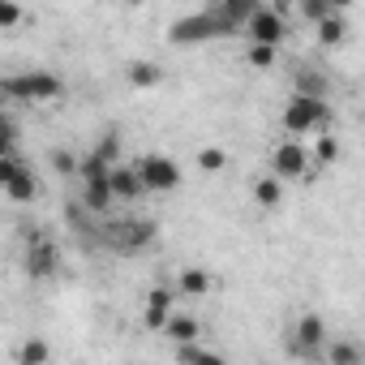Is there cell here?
<instances>
[{"mask_svg":"<svg viewBox=\"0 0 365 365\" xmlns=\"http://www.w3.org/2000/svg\"><path fill=\"white\" fill-rule=\"evenodd\" d=\"M0 86H5V99H22V103H43V99L65 95V82L48 69H26V73H14V78H0Z\"/></svg>","mask_w":365,"mask_h":365,"instance_id":"cell-1","label":"cell"},{"mask_svg":"<svg viewBox=\"0 0 365 365\" xmlns=\"http://www.w3.org/2000/svg\"><path fill=\"white\" fill-rule=\"evenodd\" d=\"M155 224L150 220H108L99 228V241L112 250V254H142L146 245H155Z\"/></svg>","mask_w":365,"mask_h":365,"instance_id":"cell-2","label":"cell"},{"mask_svg":"<svg viewBox=\"0 0 365 365\" xmlns=\"http://www.w3.org/2000/svg\"><path fill=\"white\" fill-rule=\"evenodd\" d=\"M211 39H224V26L220 18L207 9V14H190V18H176L168 26V43L176 48H194V43H211Z\"/></svg>","mask_w":365,"mask_h":365,"instance_id":"cell-3","label":"cell"},{"mask_svg":"<svg viewBox=\"0 0 365 365\" xmlns=\"http://www.w3.org/2000/svg\"><path fill=\"white\" fill-rule=\"evenodd\" d=\"M331 120V108L322 95H292L284 108V129L288 133H305V129H322Z\"/></svg>","mask_w":365,"mask_h":365,"instance_id":"cell-4","label":"cell"},{"mask_svg":"<svg viewBox=\"0 0 365 365\" xmlns=\"http://www.w3.org/2000/svg\"><path fill=\"white\" fill-rule=\"evenodd\" d=\"M133 168H138V180L146 194H172L180 185V168L172 155H142Z\"/></svg>","mask_w":365,"mask_h":365,"instance_id":"cell-5","label":"cell"},{"mask_svg":"<svg viewBox=\"0 0 365 365\" xmlns=\"http://www.w3.org/2000/svg\"><path fill=\"white\" fill-rule=\"evenodd\" d=\"M322 344H327L322 318H318V314L297 318V327H292V335H288V352L301 356V361H318V356H322Z\"/></svg>","mask_w":365,"mask_h":365,"instance_id":"cell-6","label":"cell"},{"mask_svg":"<svg viewBox=\"0 0 365 365\" xmlns=\"http://www.w3.org/2000/svg\"><path fill=\"white\" fill-rule=\"evenodd\" d=\"M245 31H250L254 43H271V48H279L284 35H288V22H284L279 9H262V5H258V9L245 18Z\"/></svg>","mask_w":365,"mask_h":365,"instance_id":"cell-7","label":"cell"},{"mask_svg":"<svg viewBox=\"0 0 365 365\" xmlns=\"http://www.w3.org/2000/svg\"><path fill=\"white\" fill-rule=\"evenodd\" d=\"M56 245L48 237H31V250H26V275L31 279H52L56 275Z\"/></svg>","mask_w":365,"mask_h":365,"instance_id":"cell-8","label":"cell"},{"mask_svg":"<svg viewBox=\"0 0 365 365\" xmlns=\"http://www.w3.org/2000/svg\"><path fill=\"white\" fill-rule=\"evenodd\" d=\"M108 190H112V198H120V202H138L146 190H142V180H138V168H125V163H112L108 168Z\"/></svg>","mask_w":365,"mask_h":365,"instance_id":"cell-9","label":"cell"},{"mask_svg":"<svg viewBox=\"0 0 365 365\" xmlns=\"http://www.w3.org/2000/svg\"><path fill=\"white\" fill-rule=\"evenodd\" d=\"M112 190H108V172H95V176H82V207L91 215H103L112 207Z\"/></svg>","mask_w":365,"mask_h":365,"instance_id":"cell-10","label":"cell"},{"mask_svg":"<svg viewBox=\"0 0 365 365\" xmlns=\"http://www.w3.org/2000/svg\"><path fill=\"white\" fill-rule=\"evenodd\" d=\"M305 168H309V150H305L301 142H284V146H275V176L292 180V176H301Z\"/></svg>","mask_w":365,"mask_h":365,"instance_id":"cell-11","label":"cell"},{"mask_svg":"<svg viewBox=\"0 0 365 365\" xmlns=\"http://www.w3.org/2000/svg\"><path fill=\"white\" fill-rule=\"evenodd\" d=\"M172 301H176L172 288H150V292H146V309H142L146 331H163V322H168V314H172Z\"/></svg>","mask_w":365,"mask_h":365,"instance_id":"cell-12","label":"cell"},{"mask_svg":"<svg viewBox=\"0 0 365 365\" xmlns=\"http://www.w3.org/2000/svg\"><path fill=\"white\" fill-rule=\"evenodd\" d=\"M0 190H5L14 202H35V198H39V180H35V172L22 163V168H18V172H14V176H9Z\"/></svg>","mask_w":365,"mask_h":365,"instance_id":"cell-13","label":"cell"},{"mask_svg":"<svg viewBox=\"0 0 365 365\" xmlns=\"http://www.w3.org/2000/svg\"><path fill=\"white\" fill-rule=\"evenodd\" d=\"M125 78H129L133 91H150V86L163 82V65H155V61H129L125 65Z\"/></svg>","mask_w":365,"mask_h":365,"instance_id":"cell-14","label":"cell"},{"mask_svg":"<svg viewBox=\"0 0 365 365\" xmlns=\"http://www.w3.org/2000/svg\"><path fill=\"white\" fill-rule=\"evenodd\" d=\"M318 26V43H327V48H339L344 43V35H348V22H344V14H327V18H318L314 22Z\"/></svg>","mask_w":365,"mask_h":365,"instance_id":"cell-15","label":"cell"},{"mask_svg":"<svg viewBox=\"0 0 365 365\" xmlns=\"http://www.w3.org/2000/svg\"><path fill=\"white\" fill-rule=\"evenodd\" d=\"M163 331L176 339V344H185V339H198L202 335V327H198V318H190V314H168V322H163Z\"/></svg>","mask_w":365,"mask_h":365,"instance_id":"cell-16","label":"cell"},{"mask_svg":"<svg viewBox=\"0 0 365 365\" xmlns=\"http://www.w3.org/2000/svg\"><path fill=\"white\" fill-rule=\"evenodd\" d=\"M176 288H180V297H207L211 292V275L198 271V267H190V271H180Z\"/></svg>","mask_w":365,"mask_h":365,"instance_id":"cell-17","label":"cell"},{"mask_svg":"<svg viewBox=\"0 0 365 365\" xmlns=\"http://www.w3.org/2000/svg\"><path fill=\"white\" fill-rule=\"evenodd\" d=\"M26 22V9L18 5V0H0V31H14Z\"/></svg>","mask_w":365,"mask_h":365,"instance_id":"cell-18","label":"cell"},{"mask_svg":"<svg viewBox=\"0 0 365 365\" xmlns=\"http://www.w3.org/2000/svg\"><path fill=\"white\" fill-rule=\"evenodd\" d=\"M279 198H284L279 180H258V185H254V202H258V207H275Z\"/></svg>","mask_w":365,"mask_h":365,"instance_id":"cell-19","label":"cell"},{"mask_svg":"<svg viewBox=\"0 0 365 365\" xmlns=\"http://www.w3.org/2000/svg\"><path fill=\"white\" fill-rule=\"evenodd\" d=\"M176 356H180V361H207V365H215V361H220L215 352L198 348V339H185V344H176Z\"/></svg>","mask_w":365,"mask_h":365,"instance_id":"cell-20","label":"cell"},{"mask_svg":"<svg viewBox=\"0 0 365 365\" xmlns=\"http://www.w3.org/2000/svg\"><path fill=\"white\" fill-rule=\"evenodd\" d=\"M18 356H22V365H43V361L52 356V348H48V344H39V339H31V344H22V348H18Z\"/></svg>","mask_w":365,"mask_h":365,"instance_id":"cell-21","label":"cell"},{"mask_svg":"<svg viewBox=\"0 0 365 365\" xmlns=\"http://www.w3.org/2000/svg\"><path fill=\"white\" fill-rule=\"evenodd\" d=\"M327 356H331V365H361V348L356 344H335Z\"/></svg>","mask_w":365,"mask_h":365,"instance_id":"cell-22","label":"cell"},{"mask_svg":"<svg viewBox=\"0 0 365 365\" xmlns=\"http://www.w3.org/2000/svg\"><path fill=\"white\" fill-rule=\"evenodd\" d=\"M18 150V129H14V120L0 112V155H14Z\"/></svg>","mask_w":365,"mask_h":365,"instance_id":"cell-23","label":"cell"},{"mask_svg":"<svg viewBox=\"0 0 365 365\" xmlns=\"http://www.w3.org/2000/svg\"><path fill=\"white\" fill-rule=\"evenodd\" d=\"M224 163H228V155H224L220 146H207V150H198V168H202V172H220Z\"/></svg>","mask_w":365,"mask_h":365,"instance_id":"cell-24","label":"cell"},{"mask_svg":"<svg viewBox=\"0 0 365 365\" xmlns=\"http://www.w3.org/2000/svg\"><path fill=\"white\" fill-rule=\"evenodd\" d=\"M250 65H254V69H271V65H275V48H271V43H254V48H250Z\"/></svg>","mask_w":365,"mask_h":365,"instance_id":"cell-25","label":"cell"},{"mask_svg":"<svg viewBox=\"0 0 365 365\" xmlns=\"http://www.w3.org/2000/svg\"><path fill=\"white\" fill-rule=\"evenodd\" d=\"M322 91H327L322 73H297V95H322Z\"/></svg>","mask_w":365,"mask_h":365,"instance_id":"cell-26","label":"cell"},{"mask_svg":"<svg viewBox=\"0 0 365 365\" xmlns=\"http://www.w3.org/2000/svg\"><path fill=\"white\" fill-rule=\"evenodd\" d=\"M314 159H318V163H335V159H339V142H335V138H318Z\"/></svg>","mask_w":365,"mask_h":365,"instance_id":"cell-27","label":"cell"},{"mask_svg":"<svg viewBox=\"0 0 365 365\" xmlns=\"http://www.w3.org/2000/svg\"><path fill=\"white\" fill-rule=\"evenodd\" d=\"M301 14H305L309 22H318V18L331 14V5H327V0H301Z\"/></svg>","mask_w":365,"mask_h":365,"instance_id":"cell-28","label":"cell"},{"mask_svg":"<svg viewBox=\"0 0 365 365\" xmlns=\"http://www.w3.org/2000/svg\"><path fill=\"white\" fill-rule=\"evenodd\" d=\"M95 155H103L108 163H116V159H120V142H116V138H103V142L95 146Z\"/></svg>","mask_w":365,"mask_h":365,"instance_id":"cell-29","label":"cell"},{"mask_svg":"<svg viewBox=\"0 0 365 365\" xmlns=\"http://www.w3.org/2000/svg\"><path fill=\"white\" fill-rule=\"evenodd\" d=\"M52 168H56V172H73L78 163H73V155H69V150H52Z\"/></svg>","mask_w":365,"mask_h":365,"instance_id":"cell-30","label":"cell"},{"mask_svg":"<svg viewBox=\"0 0 365 365\" xmlns=\"http://www.w3.org/2000/svg\"><path fill=\"white\" fill-rule=\"evenodd\" d=\"M327 5H331V9H335V14H344V9H348V5H352V0H327Z\"/></svg>","mask_w":365,"mask_h":365,"instance_id":"cell-31","label":"cell"},{"mask_svg":"<svg viewBox=\"0 0 365 365\" xmlns=\"http://www.w3.org/2000/svg\"><path fill=\"white\" fill-rule=\"evenodd\" d=\"M129 5H142V0H129Z\"/></svg>","mask_w":365,"mask_h":365,"instance_id":"cell-32","label":"cell"},{"mask_svg":"<svg viewBox=\"0 0 365 365\" xmlns=\"http://www.w3.org/2000/svg\"><path fill=\"white\" fill-rule=\"evenodd\" d=\"M211 5H224V0H211Z\"/></svg>","mask_w":365,"mask_h":365,"instance_id":"cell-33","label":"cell"}]
</instances>
